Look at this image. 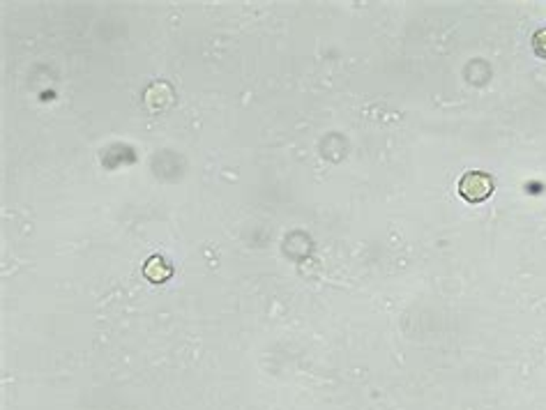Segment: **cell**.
I'll list each match as a JSON object with an SVG mask.
<instances>
[{"label": "cell", "instance_id": "obj_1", "mask_svg": "<svg viewBox=\"0 0 546 410\" xmlns=\"http://www.w3.org/2000/svg\"><path fill=\"white\" fill-rule=\"evenodd\" d=\"M459 194L468 203H482L494 194V180L489 173L482 171H468L459 180Z\"/></svg>", "mask_w": 546, "mask_h": 410}, {"label": "cell", "instance_id": "obj_2", "mask_svg": "<svg viewBox=\"0 0 546 410\" xmlns=\"http://www.w3.org/2000/svg\"><path fill=\"white\" fill-rule=\"evenodd\" d=\"M171 272H173V270L166 265L164 258H160V256H152V258L145 263V267H143V275L150 279V282H155V284L166 282V279L171 277Z\"/></svg>", "mask_w": 546, "mask_h": 410}, {"label": "cell", "instance_id": "obj_3", "mask_svg": "<svg viewBox=\"0 0 546 410\" xmlns=\"http://www.w3.org/2000/svg\"><path fill=\"white\" fill-rule=\"evenodd\" d=\"M533 46H535V53L540 58H546V31H540L537 35L533 37Z\"/></svg>", "mask_w": 546, "mask_h": 410}]
</instances>
